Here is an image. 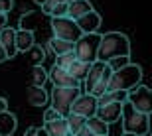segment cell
<instances>
[{
	"label": "cell",
	"mask_w": 152,
	"mask_h": 136,
	"mask_svg": "<svg viewBox=\"0 0 152 136\" xmlns=\"http://www.w3.org/2000/svg\"><path fill=\"white\" fill-rule=\"evenodd\" d=\"M115 57H130V41L121 32H107L101 36L97 59L107 63Z\"/></svg>",
	"instance_id": "6da1fadb"
},
{
	"label": "cell",
	"mask_w": 152,
	"mask_h": 136,
	"mask_svg": "<svg viewBox=\"0 0 152 136\" xmlns=\"http://www.w3.org/2000/svg\"><path fill=\"white\" fill-rule=\"evenodd\" d=\"M142 69L136 63H129L121 69H115L107 83V91H130L132 87L140 85Z\"/></svg>",
	"instance_id": "7a4b0ae2"
},
{
	"label": "cell",
	"mask_w": 152,
	"mask_h": 136,
	"mask_svg": "<svg viewBox=\"0 0 152 136\" xmlns=\"http://www.w3.org/2000/svg\"><path fill=\"white\" fill-rule=\"evenodd\" d=\"M121 120H123V130L124 132H130V134H136V136H146L150 132V114L134 111L126 101L123 103Z\"/></svg>",
	"instance_id": "3957f363"
},
{
	"label": "cell",
	"mask_w": 152,
	"mask_h": 136,
	"mask_svg": "<svg viewBox=\"0 0 152 136\" xmlns=\"http://www.w3.org/2000/svg\"><path fill=\"white\" fill-rule=\"evenodd\" d=\"M99 41H101V34H83L77 41L73 44V53L75 59L85 63L97 61V49H99Z\"/></svg>",
	"instance_id": "277c9868"
},
{
	"label": "cell",
	"mask_w": 152,
	"mask_h": 136,
	"mask_svg": "<svg viewBox=\"0 0 152 136\" xmlns=\"http://www.w3.org/2000/svg\"><path fill=\"white\" fill-rule=\"evenodd\" d=\"M81 89H63V87H53L51 89V108H56L61 116H67L71 113V105L77 99Z\"/></svg>",
	"instance_id": "5b68a950"
},
{
	"label": "cell",
	"mask_w": 152,
	"mask_h": 136,
	"mask_svg": "<svg viewBox=\"0 0 152 136\" xmlns=\"http://www.w3.org/2000/svg\"><path fill=\"white\" fill-rule=\"evenodd\" d=\"M126 103L138 113L152 114V91L146 85H136L126 91Z\"/></svg>",
	"instance_id": "8992f818"
},
{
	"label": "cell",
	"mask_w": 152,
	"mask_h": 136,
	"mask_svg": "<svg viewBox=\"0 0 152 136\" xmlns=\"http://www.w3.org/2000/svg\"><path fill=\"white\" fill-rule=\"evenodd\" d=\"M51 32H53V38H59V40L65 41H77L81 38V30L77 28L75 20L63 16V18H51Z\"/></svg>",
	"instance_id": "52a82bcc"
},
{
	"label": "cell",
	"mask_w": 152,
	"mask_h": 136,
	"mask_svg": "<svg viewBox=\"0 0 152 136\" xmlns=\"http://www.w3.org/2000/svg\"><path fill=\"white\" fill-rule=\"evenodd\" d=\"M111 67H109V63L105 61H93L89 65V71H87V77L83 81V87H85V93H91L93 87L99 85V83H109V77H111Z\"/></svg>",
	"instance_id": "ba28073f"
},
{
	"label": "cell",
	"mask_w": 152,
	"mask_h": 136,
	"mask_svg": "<svg viewBox=\"0 0 152 136\" xmlns=\"http://www.w3.org/2000/svg\"><path fill=\"white\" fill-rule=\"evenodd\" d=\"M95 111H97V99L93 95H89V93H79L77 99L71 105V113L79 114L83 119L95 116Z\"/></svg>",
	"instance_id": "9c48e42d"
},
{
	"label": "cell",
	"mask_w": 152,
	"mask_h": 136,
	"mask_svg": "<svg viewBox=\"0 0 152 136\" xmlns=\"http://www.w3.org/2000/svg\"><path fill=\"white\" fill-rule=\"evenodd\" d=\"M48 79L51 81V85H53V87H63V89H81V83H79L75 77H71L65 69L57 67V65H53V67L48 71Z\"/></svg>",
	"instance_id": "30bf717a"
},
{
	"label": "cell",
	"mask_w": 152,
	"mask_h": 136,
	"mask_svg": "<svg viewBox=\"0 0 152 136\" xmlns=\"http://www.w3.org/2000/svg\"><path fill=\"white\" fill-rule=\"evenodd\" d=\"M121 113H123V103H109V105L97 107L95 116L101 119L105 124H111V122H118L121 120Z\"/></svg>",
	"instance_id": "8fae6325"
},
{
	"label": "cell",
	"mask_w": 152,
	"mask_h": 136,
	"mask_svg": "<svg viewBox=\"0 0 152 136\" xmlns=\"http://www.w3.org/2000/svg\"><path fill=\"white\" fill-rule=\"evenodd\" d=\"M77 28L81 30V34H95L97 30L101 28V16L95 10L87 12L85 16H81L79 20H75Z\"/></svg>",
	"instance_id": "7c38bea8"
},
{
	"label": "cell",
	"mask_w": 152,
	"mask_h": 136,
	"mask_svg": "<svg viewBox=\"0 0 152 136\" xmlns=\"http://www.w3.org/2000/svg\"><path fill=\"white\" fill-rule=\"evenodd\" d=\"M0 45L4 47L6 51V57L12 59V57L16 55V30L10 28V26H4V28L0 30Z\"/></svg>",
	"instance_id": "4fadbf2b"
},
{
	"label": "cell",
	"mask_w": 152,
	"mask_h": 136,
	"mask_svg": "<svg viewBox=\"0 0 152 136\" xmlns=\"http://www.w3.org/2000/svg\"><path fill=\"white\" fill-rule=\"evenodd\" d=\"M34 44H36V36L32 30H28V28L16 30V51H24L26 53Z\"/></svg>",
	"instance_id": "5bb4252c"
},
{
	"label": "cell",
	"mask_w": 152,
	"mask_h": 136,
	"mask_svg": "<svg viewBox=\"0 0 152 136\" xmlns=\"http://www.w3.org/2000/svg\"><path fill=\"white\" fill-rule=\"evenodd\" d=\"M91 10H93V4H91L89 0H73V2L67 4V18L79 20L81 16H85Z\"/></svg>",
	"instance_id": "9a60e30c"
},
{
	"label": "cell",
	"mask_w": 152,
	"mask_h": 136,
	"mask_svg": "<svg viewBox=\"0 0 152 136\" xmlns=\"http://www.w3.org/2000/svg\"><path fill=\"white\" fill-rule=\"evenodd\" d=\"M16 126H18V119L14 113H10V111L0 113V136H12L16 132Z\"/></svg>",
	"instance_id": "2e32d148"
},
{
	"label": "cell",
	"mask_w": 152,
	"mask_h": 136,
	"mask_svg": "<svg viewBox=\"0 0 152 136\" xmlns=\"http://www.w3.org/2000/svg\"><path fill=\"white\" fill-rule=\"evenodd\" d=\"M44 130L48 132V136H67V120L65 116H59L56 120H50V122H44Z\"/></svg>",
	"instance_id": "e0dca14e"
},
{
	"label": "cell",
	"mask_w": 152,
	"mask_h": 136,
	"mask_svg": "<svg viewBox=\"0 0 152 136\" xmlns=\"http://www.w3.org/2000/svg\"><path fill=\"white\" fill-rule=\"evenodd\" d=\"M26 99L32 107H44L48 103V93L44 91V87H36V85H30L26 89Z\"/></svg>",
	"instance_id": "ac0fdd59"
},
{
	"label": "cell",
	"mask_w": 152,
	"mask_h": 136,
	"mask_svg": "<svg viewBox=\"0 0 152 136\" xmlns=\"http://www.w3.org/2000/svg\"><path fill=\"white\" fill-rule=\"evenodd\" d=\"M89 65L91 63H85V61H79V59H75L71 65H69L65 71H67L71 77H75V79L83 85V81H85V77H87V71H89Z\"/></svg>",
	"instance_id": "d6986e66"
},
{
	"label": "cell",
	"mask_w": 152,
	"mask_h": 136,
	"mask_svg": "<svg viewBox=\"0 0 152 136\" xmlns=\"http://www.w3.org/2000/svg\"><path fill=\"white\" fill-rule=\"evenodd\" d=\"M85 128L89 132H93V134H97V136H107L109 134V124H105L97 116H89V119L85 120Z\"/></svg>",
	"instance_id": "ffe728a7"
},
{
	"label": "cell",
	"mask_w": 152,
	"mask_h": 136,
	"mask_svg": "<svg viewBox=\"0 0 152 136\" xmlns=\"http://www.w3.org/2000/svg\"><path fill=\"white\" fill-rule=\"evenodd\" d=\"M124 101H126V91H105L97 99V107L109 105V103H124Z\"/></svg>",
	"instance_id": "44dd1931"
},
{
	"label": "cell",
	"mask_w": 152,
	"mask_h": 136,
	"mask_svg": "<svg viewBox=\"0 0 152 136\" xmlns=\"http://www.w3.org/2000/svg\"><path fill=\"white\" fill-rule=\"evenodd\" d=\"M48 44H50V49L53 51L56 57L73 51V41H65V40H59V38H53V36H51V40L48 41Z\"/></svg>",
	"instance_id": "7402d4cb"
},
{
	"label": "cell",
	"mask_w": 152,
	"mask_h": 136,
	"mask_svg": "<svg viewBox=\"0 0 152 136\" xmlns=\"http://www.w3.org/2000/svg\"><path fill=\"white\" fill-rule=\"evenodd\" d=\"M65 120H67V130H69V134L77 136L79 132L83 130V126H85V120H87V119H83V116H79V114H73V113H69L67 116H65Z\"/></svg>",
	"instance_id": "603a6c76"
},
{
	"label": "cell",
	"mask_w": 152,
	"mask_h": 136,
	"mask_svg": "<svg viewBox=\"0 0 152 136\" xmlns=\"http://www.w3.org/2000/svg\"><path fill=\"white\" fill-rule=\"evenodd\" d=\"M45 81H48V71H45L42 65H34V67H32V85L44 87Z\"/></svg>",
	"instance_id": "cb8c5ba5"
},
{
	"label": "cell",
	"mask_w": 152,
	"mask_h": 136,
	"mask_svg": "<svg viewBox=\"0 0 152 136\" xmlns=\"http://www.w3.org/2000/svg\"><path fill=\"white\" fill-rule=\"evenodd\" d=\"M48 16H50V18H63V16H67V4H63V2L53 4L50 8V12H48Z\"/></svg>",
	"instance_id": "d4e9b609"
},
{
	"label": "cell",
	"mask_w": 152,
	"mask_h": 136,
	"mask_svg": "<svg viewBox=\"0 0 152 136\" xmlns=\"http://www.w3.org/2000/svg\"><path fill=\"white\" fill-rule=\"evenodd\" d=\"M75 61V53L73 51H69V53H63V55H57L56 57V65L61 69H67L71 63Z\"/></svg>",
	"instance_id": "484cf974"
},
{
	"label": "cell",
	"mask_w": 152,
	"mask_h": 136,
	"mask_svg": "<svg viewBox=\"0 0 152 136\" xmlns=\"http://www.w3.org/2000/svg\"><path fill=\"white\" fill-rule=\"evenodd\" d=\"M30 53H32V57H34V61H36V65H42V61H44V57H45V53H44V49L39 47V45H32L30 47Z\"/></svg>",
	"instance_id": "4316f807"
},
{
	"label": "cell",
	"mask_w": 152,
	"mask_h": 136,
	"mask_svg": "<svg viewBox=\"0 0 152 136\" xmlns=\"http://www.w3.org/2000/svg\"><path fill=\"white\" fill-rule=\"evenodd\" d=\"M109 63V67H111V71H115V69H121L124 67V65H129L130 63V57H115V59H111Z\"/></svg>",
	"instance_id": "83f0119b"
},
{
	"label": "cell",
	"mask_w": 152,
	"mask_h": 136,
	"mask_svg": "<svg viewBox=\"0 0 152 136\" xmlns=\"http://www.w3.org/2000/svg\"><path fill=\"white\" fill-rule=\"evenodd\" d=\"M59 116H61V114L57 113L56 108H48V111H45L44 113V122H50V120H56V119H59Z\"/></svg>",
	"instance_id": "f1b7e54d"
},
{
	"label": "cell",
	"mask_w": 152,
	"mask_h": 136,
	"mask_svg": "<svg viewBox=\"0 0 152 136\" xmlns=\"http://www.w3.org/2000/svg\"><path fill=\"white\" fill-rule=\"evenodd\" d=\"M12 8H14V2H12V0H0V12H2V14L10 12Z\"/></svg>",
	"instance_id": "f546056e"
},
{
	"label": "cell",
	"mask_w": 152,
	"mask_h": 136,
	"mask_svg": "<svg viewBox=\"0 0 152 136\" xmlns=\"http://www.w3.org/2000/svg\"><path fill=\"white\" fill-rule=\"evenodd\" d=\"M4 111H8V101L4 97H0V113H4Z\"/></svg>",
	"instance_id": "4dcf8cb0"
},
{
	"label": "cell",
	"mask_w": 152,
	"mask_h": 136,
	"mask_svg": "<svg viewBox=\"0 0 152 136\" xmlns=\"http://www.w3.org/2000/svg\"><path fill=\"white\" fill-rule=\"evenodd\" d=\"M6 22H8V16L0 12V30H2V28H4V26H6Z\"/></svg>",
	"instance_id": "1f68e13d"
},
{
	"label": "cell",
	"mask_w": 152,
	"mask_h": 136,
	"mask_svg": "<svg viewBox=\"0 0 152 136\" xmlns=\"http://www.w3.org/2000/svg\"><path fill=\"white\" fill-rule=\"evenodd\" d=\"M24 136H38V128H36V126H32V128H28Z\"/></svg>",
	"instance_id": "d6a6232c"
},
{
	"label": "cell",
	"mask_w": 152,
	"mask_h": 136,
	"mask_svg": "<svg viewBox=\"0 0 152 136\" xmlns=\"http://www.w3.org/2000/svg\"><path fill=\"white\" fill-rule=\"evenodd\" d=\"M6 59H8V57H6V51H4V47L0 45V63H2V61H6Z\"/></svg>",
	"instance_id": "836d02e7"
},
{
	"label": "cell",
	"mask_w": 152,
	"mask_h": 136,
	"mask_svg": "<svg viewBox=\"0 0 152 136\" xmlns=\"http://www.w3.org/2000/svg\"><path fill=\"white\" fill-rule=\"evenodd\" d=\"M38 136H48V132H45L44 128H38Z\"/></svg>",
	"instance_id": "e575fe53"
},
{
	"label": "cell",
	"mask_w": 152,
	"mask_h": 136,
	"mask_svg": "<svg viewBox=\"0 0 152 136\" xmlns=\"http://www.w3.org/2000/svg\"><path fill=\"white\" fill-rule=\"evenodd\" d=\"M57 2H63V4H69V2H73V0H57Z\"/></svg>",
	"instance_id": "d590c367"
},
{
	"label": "cell",
	"mask_w": 152,
	"mask_h": 136,
	"mask_svg": "<svg viewBox=\"0 0 152 136\" xmlns=\"http://www.w3.org/2000/svg\"><path fill=\"white\" fill-rule=\"evenodd\" d=\"M121 136H136V134H130V132H123Z\"/></svg>",
	"instance_id": "8d00e7d4"
},
{
	"label": "cell",
	"mask_w": 152,
	"mask_h": 136,
	"mask_svg": "<svg viewBox=\"0 0 152 136\" xmlns=\"http://www.w3.org/2000/svg\"><path fill=\"white\" fill-rule=\"evenodd\" d=\"M36 2H38V4H44V2H45V0H36Z\"/></svg>",
	"instance_id": "74e56055"
},
{
	"label": "cell",
	"mask_w": 152,
	"mask_h": 136,
	"mask_svg": "<svg viewBox=\"0 0 152 136\" xmlns=\"http://www.w3.org/2000/svg\"><path fill=\"white\" fill-rule=\"evenodd\" d=\"M67 136H73V134H67Z\"/></svg>",
	"instance_id": "f35d334b"
}]
</instances>
